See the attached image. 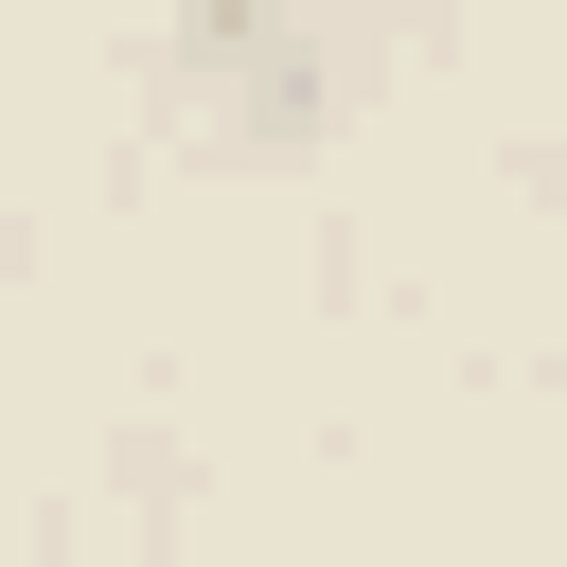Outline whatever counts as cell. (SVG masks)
<instances>
[{
  "instance_id": "1",
  "label": "cell",
  "mask_w": 567,
  "mask_h": 567,
  "mask_svg": "<svg viewBox=\"0 0 567 567\" xmlns=\"http://www.w3.org/2000/svg\"><path fill=\"white\" fill-rule=\"evenodd\" d=\"M0 567H35V549H0Z\"/></svg>"
}]
</instances>
